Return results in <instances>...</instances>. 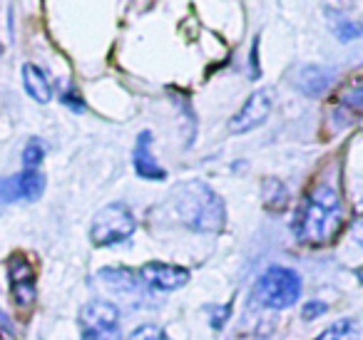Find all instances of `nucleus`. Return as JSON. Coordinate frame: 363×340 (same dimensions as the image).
<instances>
[{"label":"nucleus","mask_w":363,"mask_h":340,"mask_svg":"<svg viewBox=\"0 0 363 340\" xmlns=\"http://www.w3.org/2000/svg\"><path fill=\"white\" fill-rule=\"evenodd\" d=\"M343 226V204L336 186L316 184L301 201L296 216V234L306 244H326L341 231Z\"/></svg>","instance_id":"f257e3e1"},{"label":"nucleus","mask_w":363,"mask_h":340,"mask_svg":"<svg viewBox=\"0 0 363 340\" xmlns=\"http://www.w3.org/2000/svg\"><path fill=\"white\" fill-rule=\"evenodd\" d=\"M174 214L199 234H219L227 221L222 196H217L202 181H187L174 189Z\"/></svg>","instance_id":"f03ea898"},{"label":"nucleus","mask_w":363,"mask_h":340,"mask_svg":"<svg viewBox=\"0 0 363 340\" xmlns=\"http://www.w3.org/2000/svg\"><path fill=\"white\" fill-rule=\"evenodd\" d=\"M298 295H301V276L294 268H284V266L267 268L254 285V298L267 308H289L296 303Z\"/></svg>","instance_id":"7ed1b4c3"},{"label":"nucleus","mask_w":363,"mask_h":340,"mask_svg":"<svg viewBox=\"0 0 363 340\" xmlns=\"http://www.w3.org/2000/svg\"><path fill=\"white\" fill-rule=\"evenodd\" d=\"M135 214L130 211V206L125 204H110L105 209H100L92 219L90 226V239L95 246H115L127 241L135 234Z\"/></svg>","instance_id":"20e7f679"},{"label":"nucleus","mask_w":363,"mask_h":340,"mask_svg":"<svg viewBox=\"0 0 363 340\" xmlns=\"http://www.w3.org/2000/svg\"><path fill=\"white\" fill-rule=\"evenodd\" d=\"M82 340H120V310L107 300H90L80 310Z\"/></svg>","instance_id":"39448f33"},{"label":"nucleus","mask_w":363,"mask_h":340,"mask_svg":"<svg viewBox=\"0 0 363 340\" xmlns=\"http://www.w3.org/2000/svg\"><path fill=\"white\" fill-rule=\"evenodd\" d=\"M8 280H11V295L18 310L28 313L35 305L38 288H35V268L23 254H13L8 259Z\"/></svg>","instance_id":"423d86ee"},{"label":"nucleus","mask_w":363,"mask_h":340,"mask_svg":"<svg viewBox=\"0 0 363 340\" xmlns=\"http://www.w3.org/2000/svg\"><path fill=\"white\" fill-rule=\"evenodd\" d=\"M272 115V95L267 90H259L242 105V110L229 120V132L232 135H244V132L257 130Z\"/></svg>","instance_id":"0eeeda50"},{"label":"nucleus","mask_w":363,"mask_h":340,"mask_svg":"<svg viewBox=\"0 0 363 340\" xmlns=\"http://www.w3.org/2000/svg\"><path fill=\"white\" fill-rule=\"evenodd\" d=\"M140 280L155 290H177L189 280V271L174 264L150 261L140 268Z\"/></svg>","instance_id":"6e6552de"},{"label":"nucleus","mask_w":363,"mask_h":340,"mask_svg":"<svg viewBox=\"0 0 363 340\" xmlns=\"http://www.w3.org/2000/svg\"><path fill=\"white\" fill-rule=\"evenodd\" d=\"M43 191H45V176L38 169H26L23 174L13 176V179L0 181V196L6 201H35L43 196Z\"/></svg>","instance_id":"1a4fd4ad"},{"label":"nucleus","mask_w":363,"mask_h":340,"mask_svg":"<svg viewBox=\"0 0 363 340\" xmlns=\"http://www.w3.org/2000/svg\"><path fill=\"white\" fill-rule=\"evenodd\" d=\"M135 171L142 176V179H150V181H164L167 179V171L157 164L155 154H152V135L150 132H142V135L137 137Z\"/></svg>","instance_id":"9d476101"},{"label":"nucleus","mask_w":363,"mask_h":340,"mask_svg":"<svg viewBox=\"0 0 363 340\" xmlns=\"http://www.w3.org/2000/svg\"><path fill=\"white\" fill-rule=\"evenodd\" d=\"M294 85H296L301 92H306V95L318 97L328 87V72L323 70V67H316V65L298 67L296 77H294Z\"/></svg>","instance_id":"9b49d317"},{"label":"nucleus","mask_w":363,"mask_h":340,"mask_svg":"<svg viewBox=\"0 0 363 340\" xmlns=\"http://www.w3.org/2000/svg\"><path fill=\"white\" fill-rule=\"evenodd\" d=\"M23 85H26L28 95L35 102H43V105L50 102V97H52L50 80H48L45 72L38 65H23Z\"/></svg>","instance_id":"f8f14e48"},{"label":"nucleus","mask_w":363,"mask_h":340,"mask_svg":"<svg viewBox=\"0 0 363 340\" xmlns=\"http://www.w3.org/2000/svg\"><path fill=\"white\" fill-rule=\"evenodd\" d=\"M316 340H358V325L353 320L343 318L331 323Z\"/></svg>","instance_id":"ddd939ff"},{"label":"nucleus","mask_w":363,"mask_h":340,"mask_svg":"<svg viewBox=\"0 0 363 340\" xmlns=\"http://www.w3.org/2000/svg\"><path fill=\"white\" fill-rule=\"evenodd\" d=\"M341 107L348 112H353V115L363 117V85H356V87H351V90L343 92Z\"/></svg>","instance_id":"4468645a"},{"label":"nucleus","mask_w":363,"mask_h":340,"mask_svg":"<svg viewBox=\"0 0 363 340\" xmlns=\"http://www.w3.org/2000/svg\"><path fill=\"white\" fill-rule=\"evenodd\" d=\"M43 157H45V147H43V142L30 140L26 147V152H23V164H26V169H38V164L43 162Z\"/></svg>","instance_id":"2eb2a0df"},{"label":"nucleus","mask_w":363,"mask_h":340,"mask_svg":"<svg viewBox=\"0 0 363 340\" xmlns=\"http://www.w3.org/2000/svg\"><path fill=\"white\" fill-rule=\"evenodd\" d=\"M361 33H363V26L358 21H351V18H343L341 23L336 26V35H338V40H356V38H361Z\"/></svg>","instance_id":"dca6fc26"},{"label":"nucleus","mask_w":363,"mask_h":340,"mask_svg":"<svg viewBox=\"0 0 363 340\" xmlns=\"http://www.w3.org/2000/svg\"><path fill=\"white\" fill-rule=\"evenodd\" d=\"M127 340H169V335L157 325H140L137 330H132Z\"/></svg>","instance_id":"f3484780"},{"label":"nucleus","mask_w":363,"mask_h":340,"mask_svg":"<svg viewBox=\"0 0 363 340\" xmlns=\"http://www.w3.org/2000/svg\"><path fill=\"white\" fill-rule=\"evenodd\" d=\"M351 236L358 246H363V199L356 204V211H353V224H351Z\"/></svg>","instance_id":"a211bd4d"},{"label":"nucleus","mask_w":363,"mask_h":340,"mask_svg":"<svg viewBox=\"0 0 363 340\" xmlns=\"http://www.w3.org/2000/svg\"><path fill=\"white\" fill-rule=\"evenodd\" d=\"M328 310V305L326 303H321V300H308L306 305H303V310H301V315L306 320H313V318H318V315H323Z\"/></svg>","instance_id":"6ab92c4d"},{"label":"nucleus","mask_w":363,"mask_h":340,"mask_svg":"<svg viewBox=\"0 0 363 340\" xmlns=\"http://www.w3.org/2000/svg\"><path fill=\"white\" fill-rule=\"evenodd\" d=\"M0 333L3 335H13V323L8 320V315L0 310Z\"/></svg>","instance_id":"aec40b11"},{"label":"nucleus","mask_w":363,"mask_h":340,"mask_svg":"<svg viewBox=\"0 0 363 340\" xmlns=\"http://www.w3.org/2000/svg\"><path fill=\"white\" fill-rule=\"evenodd\" d=\"M62 102H65V105H70L72 110H82V102L77 100V95H72V92H70V95H67V92H65V97H62Z\"/></svg>","instance_id":"412c9836"},{"label":"nucleus","mask_w":363,"mask_h":340,"mask_svg":"<svg viewBox=\"0 0 363 340\" xmlns=\"http://www.w3.org/2000/svg\"><path fill=\"white\" fill-rule=\"evenodd\" d=\"M353 273H356V276H358V280H361V283H363V266H358V268L353 271Z\"/></svg>","instance_id":"4be33fe9"}]
</instances>
